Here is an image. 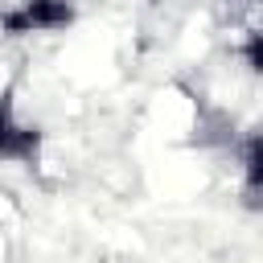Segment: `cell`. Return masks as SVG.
<instances>
[{"instance_id":"cell-2","label":"cell","mask_w":263,"mask_h":263,"mask_svg":"<svg viewBox=\"0 0 263 263\" xmlns=\"http://www.w3.org/2000/svg\"><path fill=\"white\" fill-rule=\"evenodd\" d=\"M37 152H41V132L16 115V107H12L8 95H0V160L33 164Z\"/></svg>"},{"instance_id":"cell-1","label":"cell","mask_w":263,"mask_h":263,"mask_svg":"<svg viewBox=\"0 0 263 263\" xmlns=\"http://www.w3.org/2000/svg\"><path fill=\"white\" fill-rule=\"evenodd\" d=\"M78 16L74 0H12L0 4V33L29 37V33H62Z\"/></svg>"}]
</instances>
